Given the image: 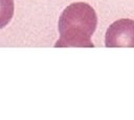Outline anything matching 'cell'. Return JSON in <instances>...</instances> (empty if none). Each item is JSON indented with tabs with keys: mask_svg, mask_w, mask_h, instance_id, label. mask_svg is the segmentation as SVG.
<instances>
[{
	"mask_svg": "<svg viewBox=\"0 0 134 120\" xmlns=\"http://www.w3.org/2000/svg\"><path fill=\"white\" fill-rule=\"evenodd\" d=\"M106 47H134V20L120 19L111 24L105 36Z\"/></svg>",
	"mask_w": 134,
	"mask_h": 120,
	"instance_id": "7a4b0ae2",
	"label": "cell"
},
{
	"mask_svg": "<svg viewBox=\"0 0 134 120\" xmlns=\"http://www.w3.org/2000/svg\"><path fill=\"white\" fill-rule=\"evenodd\" d=\"M14 0H0V29L4 28L14 16Z\"/></svg>",
	"mask_w": 134,
	"mask_h": 120,
	"instance_id": "3957f363",
	"label": "cell"
},
{
	"mask_svg": "<svg viewBox=\"0 0 134 120\" xmlns=\"http://www.w3.org/2000/svg\"><path fill=\"white\" fill-rule=\"evenodd\" d=\"M96 25V13L91 5L85 2L71 3L60 16V38L54 47H94L91 37Z\"/></svg>",
	"mask_w": 134,
	"mask_h": 120,
	"instance_id": "6da1fadb",
	"label": "cell"
}]
</instances>
